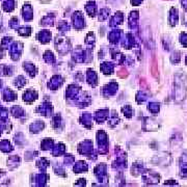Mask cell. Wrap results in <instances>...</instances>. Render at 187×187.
I'll list each match as a JSON object with an SVG mask.
<instances>
[{"mask_svg": "<svg viewBox=\"0 0 187 187\" xmlns=\"http://www.w3.org/2000/svg\"><path fill=\"white\" fill-rule=\"evenodd\" d=\"M170 22L171 25H176L178 22V11L176 8H171L170 14Z\"/></svg>", "mask_w": 187, "mask_h": 187, "instance_id": "1", "label": "cell"}, {"mask_svg": "<svg viewBox=\"0 0 187 187\" xmlns=\"http://www.w3.org/2000/svg\"><path fill=\"white\" fill-rule=\"evenodd\" d=\"M85 8H87V13L90 14V16H94L95 13H96V5H95L94 3H91V2L87 3Z\"/></svg>", "mask_w": 187, "mask_h": 187, "instance_id": "2", "label": "cell"}, {"mask_svg": "<svg viewBox=\"0 0 187 187\" xmlns=\"http://www.w3.org/2000/svg\"><path fill=\"white\" fill-rule=\"evenodd\" d=\"M149 110L152 111L153 114H156V112L159 111V104L157 103H151L149 105Z\"/></svg>", "mask_w": 187, "mask_h": 187, "instance_id": "3", "label": "cell"}, {"mask_svg": "<svg viewBox=\"0 0 187 187\" xmlns=\"http://www.w3.org/2000/svg\"><path fill=\"white\" fill-rule=\"evenodd\" d=\"M180 38H181V43H182L184 46L187 47V33H185V32H184V33H181Z\"/></svg>", "mask_w": 187, "mask_h": 187, "instance_id": "4", "label": "cell"}, {"mask_svg": "<svg viewBox=\"0 0 187 187\" xmlns=\"http://www.w3.org/2000/svg\"><path fill=\"white\" fill-rule=\"evenodd\" d=\"M181 171H182V174H181V175H182V177H187V164H183L182 165V170H181Z\"/></svg>", "mask_w": 187, "mask_h": 187, "instance_id": "5", "label": "cell"}, {"mask_svg": "<svg viewBox=\"0 0 187 187\" xmlns=\"http://www.w3.org/2000/svg\"><path fill=\"white\" fill-rule=\"evenodd\" d=\"M181 3H182L183 7L187 11V0H181Z\"/></svg>", "mask_w": 187, "mask_h": 187, "instance_id": "6", "label": "cell"}, {"mask_svg": "<svg viewBox=\"0 0 187 187\" xmlns=\"http://www.w3.org/2000/svg\"><path fill=\"white\" fill-rule=\"evenodd\" d=\"M142 1V0H132V4H134V5H137V4H139L140 2Z\"/></svg>", "mask_w": 187, "mask_h": 187, "instance_id": "7", "label": "cell"}, {"mask_svg": "<svg viewBox=\"0 0 187 187\" xmlns=\"http://www.w3.org/2000/svg\"><path fill=\"white\" fill-rule=\"evenodd\" d=\"M186 64H187V57H186Z\"/></svg>", "mask_w": 187, "mask_h": 187, "instance_id": "8", "label": "cell"}]
</instances>
